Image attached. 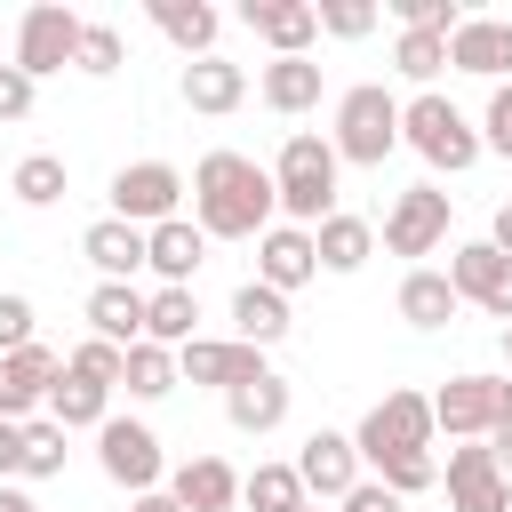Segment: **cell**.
Segmentation results:
<instances>
[{
  "mask_svg": "<svg viewBox=\"0 0 512 512\" xmlns=\"http://www.w3.org/2000/svg\"><path fill=\"white\" fill-rule=\"evenodd\" d=\"M192 224L208 240H264L280 224L272 168L248 160V152H200V168H192Z\"/></svg>",
  "mask_w": 512,
  "mask_h": 512,
  "instance_id": "cell-1",
  "label": "cell"
},
{
  "mask_svg": "<svg viewBox=\"0 0 512 512\" xmlns=\"http://www.w3.org/2000/svg\"><path fill=\"white\" fill-rule=\"evenodd\" d=\"M336 144L328 136H312V128H296L288 144H280V160H272V192H280V216L288 224H304V232H320L328 216H336Z\"/></svg>",
  "mask_w": 512,
  "mask_h": 512,
  "instance_id": "cell-2",
  "label": "cell"
},
{
  "mask_svg": "<svg viewBox=\"0 0 512 512\" xmlns=\"http://www.w3.org/2000/svg\"><path fill=\"white\" fill-rule=\"evenodd\" d=\"M336 160H352V168H384L392 160V144H400V96L384 88V80H360V88H344L336 96Z\"/></svg>",
  "mask_w": 512,
  "mask_h": 512,
  "instance_id": "cell-3",
  "label": "cell"
},
{
  "mask_svg": "<svg viewBox=\"0 0 512 512\" xmlns=\"http://www.w3.org/2000/svg\"><path fill=\"white\" fill-rule=\"evenodd\" d=\"M400 144L408 152H424L432 168H448V176H464L472 160H480V128L440 96V88H416L408 104H400Z\"/></svg>",
  "mask_w": 512,
  "mask_h": 512,
  "instance_id": "cell-4",
  "label": "cell"
},
{
  "mask_svg": "<svg viewBox=\"0 0 512 512\" xmlns=\"http://www.w3.org/2000/svg\"><path fill=\"white\" fill-rule=\"evenodd\" d=\"M432 432H440L432 424V392H408L400 384V392H384L360 416L352 440H360V464H384V456H432Z\"/></svg>",
  "mask_w": 512,
  "mask_h": 512,
  "instance_id": "cell-5",
  "label": "cell"
},
{
  "mask_svg": "<svg viewBox=\"0 0 512 512\" xmlns=\"http://www.w3.org/2000/svg\"><path fill=\"white\" fill-rule=\"evenodd\" d=\"M96 464H104V480H112V488H128V496H152V488L168 480L160 432H152V424H136V416H104V432H96Z\"/></svg>",
  "mask_w": 512,
  "mask_h": 512,
  "instance_id": "cell-6",
  "label": "cell"
},
{
  "mask_svg": "<svg viewBox=\"0 0 512 512\" xmlns=\"http://www.w3.org/2000/svg\"><path fill=\"white\" fill-rule=\"evenodd\" d=\"M504 416H512V384L504 376H448L432 392V424L448 440H488Z\"/></svg>",
  "mask_w": 512,
  "mask_h": 512,
  "instance_id": "cell-7",
  "label": "cell"
},
{
  "mask_svg": "<svg viewBox=\"0 0 512 512\" xmlns=\"http://www.w3.org/2000/svg\"><path fill=\"white\" fill-rule=\"evenodd\" d=\"M80 16L72 8H56V0H40V8H24V24H16V72L24 80H48V72H64L72 56H80Z\"/></svg>",
  "mask_w": 512,
  "mask_h": 512,
  "instance_id": "cell-8",
  "label": "cell"
},
{
  "mask_svg": "<svg viewBox=\"0 0 512 512\" xmlns=\"http://www.w3.org/2000/svg\"><path fill=\"white\" fill-rule=\"evenodd\" d=\"M192 184L168 168V160H128L120 176H112V216L120 224H136V232H152V224H168L176 216V200H184Z\"/></svg>",
  "mask_w": 512,
  "mask_h": 512,
  "instance_id": "cell-9",
  "label": "cell"
},
{
  "mask_svg": "<svg viewBox=\"0 0 512 512\" xmlns=\"http://www.w3.org/2000/svg\"><path fill=\"white\" fill-rule=\"evenodd\" d=\"M440 240H448V192L440 184H408L384 208V248L392 256H432Z\"/></svg>",
  "mask_w": 512,
  "mask_h": 512,
  "instance_id": "cell-10",
  "label": "cell"
},
{
  "mask_svg": "<svg viewBox=\"0 0 512 512\" xmlns=\"http://www.w3.org/2000/svg\"><path fill=\"white\" fill-rule=\"evenodd\" d=\"M176 368H184V384H216V392H240V384H264V376H272L264 352L240 344V336H192V344L176 352Z\"/></svg>",
  "mask_w": 512,
  "mask_h": 512,
  "instance_id": "cell-11",
  "label": "cell"
},
{
  "mask_svg": "<svg viewBox=\"0 0 512 512\" xmlns=\"http://www.w3.org/2000/svg\"><path fill=\"white\" fill-rule=\"evenodd\" d=\"M448 280H456L464 304H480V312H496V320L512 328V256H504V248H488V240L448 248Z\"/></svg>",
  "mask_w": 512,
  "mask_h": 512,
  "instance_id": "cell-12",
  "label": "cell"
},
{
  "mask_svg": "<svg viewBox=\"0 0 512 512\" xmlns=\"http://www.w3.org/2000/svg\"><path fill=\"white\" fill-rule=\"evenodd\" d=\"M296 472H304V496L344 504V496L360 488V440H352V432H312V440L296 448Z\"/></svg>",
  "mask_w": 512,
  "mask_h": 512,
  "instance_id": "cell-13",
  "label": "cell"
},
{
  "mask_svg": "<svg viewBox=\"0 0 512 512\" xmlns=\"http://www.w3.org/2000/svg\"><path fill=\"white\" fill-rule=\"evenodd\" d=\"M56 376H64V360H56L48 344L8 352V360H0V416H8V424H32V408L56 392Z\"/></svg>",
  "mask_w": 512,
  "mask_h": 512,
  "instance_id": "cell-14",
  "label": "cell"
},
{
  "mask_svg": "<svg viewBox=\"0 0 512 512\" xmlns=\"http://www.w3.org/2000/svg\"><path fill=\"white\" fill-rule=\"evenodd\" d=\"M240 24H248L272 56H304V48L320 40V8H312V0H248Z\"/></svg>",
  "mask_w": 512,
  "mask_h": 512,
  "instance_id": "cell-15",
  "label": "cell"
},
{
  "mask_svg": "<svg viewBox=\"0 0 512 512\" xmlns=\"http://www.w3.org/2000/svg\"><path fill=\"white\" fill-rule=\"evenodd\" d=\"M312 272H320V248H312V232H304V224H272V232L256 240V280H264V288L296 296Z\"/></svg>",
  "mask_w": 512,
  "mask_h": 512,
  "instance_id": "cell-16",
  "label": "cell"
},
{
  "mask_svg": "<svg viewBox=\"0 0 512 512\" xmlns=\"http://www.w3.org/2000/svg\"><path fill=\"white\" fill-rule=\"evenodd\" d=\"M448 64L480 72V80H504L512 72V16H464L448 32Z\"/></svg>",
  "mask_w": 512,
  "mask_h": 512,
  "instance_id": "cell-17",
  "label": "cell"
},
{
  "mask_svg": "<svg viewBox=\"0 0 512 512\" xmlns=\"http://www.w3.org/2000/svg\"><path fill=\"white\" fill-rule=\"evenodd\" d=\"M200 256H208V232H200L192 216H168V224H152V232H144V264L160 272V288H192Z\"/></svg>",
  "mask_w": 512,
  "mask_h": 512,
  "instance_id": "cell-18",
  "label": "cell"
},
{
  "mask_svg": "<svg viewBox=\"0 0 512 512\" xmlns=\"http://www.w3.org/2000/svg\"><path fill=\"white\" fill-rule=\"evenodd\" d=\"M144 304H152V296H144L136 280H96V288H88V328L128 352V344H144Z\"/></svg>",
  "mask_w": 512,
  "mask_h": 512,
  "instance_id": "cell-19",
  "label": "cell"
},
{
  "mask_svg": "<svg viewBox=\"0 0 512 512\" xmlns=\"http://www.w3.org/2000/svg\"><path fill=\"white\" fill-rule=\"evenodd\" d=\"M168 496H176L184 512H232V504H240V472H232L224 456H184V464L168 472Z\"/></svg>",
  "mask_w": 512,
  "mask_h": 512,
  "instance_id": "cell-20",
  "label": "cell"
},
{
  "mask_svg": "<svg viewBox=\"0 0 512 512\" xmlns=\"http://www.w3.org/2000/svg\"><path fill=\"white\" fill-rule=\"evenodd\" d=\"M448 504L456 512H488L496 496H504V472H496V456H488V440H464V448H448Z\"/></svg>",
  "mask_w": 512,
  "mask_h": 512,
  "instance_id": "cell-21",
  "label": "cell"
},
{
  "mask_svg": "<svg viewBox=\"0 0 512 512\" xmlns=\"http://www.w3.org/2000/svg\"><path fill=\"white\" fill-rule=\"evenodd\" d=\"M184 104L192 112H208V120H224V112H240V96H248V72L232 64V56H200V64H184Z\"/></svg>",
  "mask_w": 512,
  "mask_h": 512,
  "instance_id": "cell-22",
  "label": "cell"
},
{
  "mask_svg": "<svg viewBox=\"0 0 512 512\" xmlns=\"http://www.w3.org/2000/svg\"><path fill=\"white\" fill-rule=\"evenodd\" d=\"M80 256L96 264V280H136V272H144V232L120 224V216H96V224L80 232Z\"/></svg>",
  "mask_w": 512,
  "mask_h": 512,
  "instance_id": "cell-23",
  "label": "cell"
},
{
  "mask_svg": "<svg viewBox=\"0 0 512 512\" xmlns=\"http://www.w3.org/2000/svg\"><path fill=\"white\" fill-rule=\"evenodd\" d=\"M232 336L256 344V352H272V344L288 336V296L264 288V280H240V288H232Z\"/></svg>",
  "mask_w": 512,
  "mask_h": 512,
  "instance_id": "cell-24",
  "label": "cell"
},
{
  "mask_svg": "<svg viewBox=\"0 0 512 512\" xmlns=\"http://www.w3.org/2000/svg\"><path fill=\"white\" fill-rule=\"evenodd\" d=\"M256 96H264L280 120H296V112L320 104V64H312V56H272V64L256 72Z\"/></svg>",
  "mask_w": 512,
  "mask_h": 512,
  "instance_id": "cell-25",
  "label": "cell"
},
{
  "mask_svg": "<svg viewBox=\"0 0 512 512\" xmlns=\"http://www.w3.org/2000/svg\"><path fill=\"white\" fill-rule=\"evenodd\" d=\"M48 416H56L64 432H104V416H112V384H96V376L64 368V376H56V392H48Z\"/></svg>",
  "mask_w": 512,
  "mask_h": 512,
  "instance_id": "cell-26",
  "label": "cell"
},
{
  "mask_svg": "<svg viewBox=\"0 0 512 512\" xmlns=\"http://www.w3.org/2000/svg\"><path fill=\"white\" fill-rule=\"evenodd\" d=\"M152 24L184 48V64H200V56H216V24H224V16H216L208 0H152Z\"/></svg>",
  "mask_w": 512,
  "mask_h": 512,
  "instance_id": "cell-27",
  "label": "cell"
},
{
  "mask_svg": "<svg viewBox=\"0 0 512 512\" xmlns=\"http://www.w3.org/2000/svg\"><path fill=\"white\" fill-rule=\"evenodd\" d=\"M456 304H464V296H456V280H448V272H432V264H416V272L400 280V320H408V328H448V320H456Z\"/></svg>",
  "mask_w": 512,
  "mask_h": 512,
  "instance_id": "cell-28",
  "label": "cell"
},
{
  "mask_svg": "<svg viewBox=\"0 0 512 512\" xmlns=\"http://www.w3.org/2000/svg\"><path fill=\"white\" fill-rule=\"evenodd\" d=\"M288 384L280 376H264V384H240V392H224V416H232V432H248V440H264V432H280L288 424Z\"/></svg>",
  "mask_w": 512,
  "mask_h": 512,
  "instance_id": "cell-29",
  "label": "cell"
},
{
  "mask_svg": "<svg viewBox=\"0 0 512 512\" xmlns=\"http://www.w3.org/2000/svg\"><path fill=\"white\" fill-rule=\"evenodd\" d=\"M312 248H320V272H360L368 256H376V232H368V216H328L320 232H312Z\"/></svg>",
  "mask_w": 512,
  "mask_h": 512,
  "instance_id": "cell-30",
  "label": "cell"
},
{
  "mask_svg": "<svg viewBox=\"0 0 512 512\" xmlns=\"http://www.w3.org/2000/svg\"><path fill=\"white\" fill-rule=\"evenodd\" d=\"M192 320H200V296H192V288H152V304H144V336H152V344L184 352V344H192Z\"/></svg>",
  "mask_w": 512,
  "mask_h": 512,
  "instance_id": "cell-31",
  "label": "cell"
},
{
  "mask_svg": "<svg viewBox=\"0 0 512 512\" xmlns=\"http://www.w3.org/2000/svg\"><path fill=\"white\" fill-rule=\"evenodd\" d=\"M176 376H184V368H176V352H168V344H152V336H144V344H128V376H120V384H128L136 400H168V392H176Z\"/></svg>",
  "mask_w": 512,
  "mask_h": 512,
  "instance_id": "cell-32",
  "label": "cell"
},
{
  "mask_svg": "<svg viewBox=\"0 0 512 512\" xmlns=\"http://www.w3.org/2000/svg\"><path fill=\"white\" fill-rule=\"evenodd\" d=\"M240 504H256V512H296V504H312V496H304V472H296V464H256V472L240 480Z\"/></svg>",
  "mask_w": 512,
  "mask_h": 512,
  "instance_id": "cell-33",
  "label": "cell"
},
{
  "mask_svg": "<svg viewBox=\"0 0 512 512\" xmlns=\"http://www.w3.org/2000/svg\"><path fill=\"white\" fill-rule=\"evenodd\" d=\"M8 192H16L24 208H56V200H64V160H56V152H24L16 176H8Z\"/></svg>",
  "mask_w": 512,
  "mask_h": 512,
  "instance_id": "cell-34",
  "label": "cell"
},
{
  "mask_svg": "<svg viewBox=\"0 0 512 512\" xmlns=\"http://www.w3.org/2000/svg\"><path fill=\"white\" fill-rule=\"evenodd\" d=\"M392 64H400L416 88H432V80L448 72V32H400V40H392Z\"/></svg>",
  "mask_w": 512,
  "mask_h": 512,
  "instance_id": "cell-35",
  "label": "cell"
},
{
  "mask_svg": "<svg viewBox=\"0 0 512 512\" xmlns=\"http://www.w3.org/2000/svg\"><path fill=\"white\" fill-rule=\"evenodd\" d=\"M56 472H64V424L32 416L24 424V480H56Z\"/></svg>",
  "mask_w": 512,
  "mask_h": 512,
  "instance_id": "cell-36",
  "label": "cell"
},
{
  "mask_svg": "<svg viewBox=\"0 0 512 512\" xmlns=\"http://www.w3.org/2000/svg\"><path fill=\"white\" fill-rule=\"evenodd\" d=\"M64 368H80V376H96V384H112V392H120V376H128V352H120V344H104V336H80V344L64 352Z\"/></svg>",
  "mask_w": 512,
  "mask_h": 512,
  "instance_id": "cell-37",
  "label": "cell"
},
{
  "mask_svg": "<svg viewBox=\"0 0 512 512\" xmlns=\"http://www.w3.org/2000/svg\"><path fill=\"white\" fill-rule=\"evenodd\" d=\"M328 40H368L376 32V0H312Z\"/></svg>",
  "mask_w": 512,
  "mask_h": 512,
  "instance_id": "cell-38",
  "label": "cell"
},
{
  "mask_svg": "<svg viewBox=\"0 0 512 512\" xmlns=\"http://www.w3.org/2000/svg\"><path fill=\"white\" fill-rule=\"evenodd\" d=\"M120 56H128V40H120L112 24H88V32H80V56H72V64H80L88 80H112V72H120Z\"/></svg>",
  "mask_w": 512,
  "mask_h": 512,
  "instance_id": "cell-39",
  "label": "cell"
},
{
  "mask_svg": "<svg viewBox=\"0 0 512 512\" xmlns=\"http://www.w3.org/2000/svg\"><path fill=\"white\" fill-rule=\"evenodd\" d=\"M480 152L512 160V80H496V88H488V112H480Z\"/></svg>",
  "mask_w": 512,
  "mask_h": 512,
  "instance_id": "cell-40",
  "label": "cell"
},
{
  "mask_svg": "<svg viewBox=\"0 0 512 512\" xmlns=\"http://www.w3.org/2000/svg\"><path fill=\"white\" fill-rule=\"evenodd\" d=\"M376 480H384L392 496H424V488L440 480V464H432V456H384V464H376Z\"/></svg>",
  "mask_w": 512,
  "mask_h": 512,
  "instance_id": "cell-41",
  "label": "cell"
},
{
  "mask_svg": "<svg viewBox=\"0 0 512 512\" xmlns=\"http://www.w3.org/2000/svg\"><path fill=\"white\" fill-rule=\"evenodd\" d=\"M32 320H40V312H32V296H0V360H8V352H24V344H40V336H32Z\"/></svg>",
  "mask_w": 512,
  "mask_h": 512,
  "instance_id": "cell-42",
  "label": "cell"
},
{
  "mask_svg": "<svg viewBox=\"0 0 512 512\" xmlns=\"http://www.w3.org/2000/svg\"><path fill=\"white\" fill-rule=\"evenodd\" d=\"M32 88H40V80H24L16 64H0V120H24V112H32Z\"/></svg>",
  "mask_w": 512,
  "mask_h": 512,
  "instance_id": "cell-43",
  "label": "cell"
},
{
  "mask_svg": "<svg viewBox=\"0 0 512 512\" xmlns=\"http://www.w3.org/2000/svg\"><path fill=\"white\" fill-rule=\"evenodd\" d=\"M8 480H24V424L0 416V488H8Z\"/></svg>",
  "mask_w": 512,
  "mask_h": 512,
  "instance_id": "cell-44",
  "label": "cell"
},
{
  "mask_svg": "<svg viewBox=\"0 0 512 512\" xmlns=\"http://www.w3.org/2000/svg\"><path fill=\"white\" fill-rule=\"evenodd\" d=\"M344 512H400V496H392L384 480H360V488L344 496Z\"/></svg>",
  "mask_w": 512,
  "mask_h": 512,
  "instance_id": "cell-45",
  "label": "cell"
},
{
  "mask_svg": "<svg viewBox=\"0 0 512 512\" xmlns=\"http://www.w3.org/2000/svg\"><path fill=\"white\" fill-rule=\"evenodd\" d=\"M488 456H496V472H504V480H512V416H504V424H496V432H488Z\"/></svg>",
  "mask_w": 512,
  "mask_h": 512,
  "instance_id": "cell-46",
  "label": "cell"
},
{
  "mask_svg": "<svg viewBox=\"0 0 512 512\" xmlns=\"http://www.w3.org/2000/svg\"><path fill=\"white\" fill-rule=\"evenodd\" d=\"M488 248H504V256H512V200L496 208V224H488Z\"/></svg>",
  "mask_w": 512,
  "mask_h": 512,
  "instance_id": "cell-47",
  "label": "cell"
},
{
  "mask_svg": "<svg viewBox=\"0 0 512 512\" xmlns=\"http://www.w3.org/2000/svg\"><path fill=\"white\" fill-rule=\"evenodd\" d=\"M128 512H184V504H176L168 488H152V496H128Z\"/></svg>",
  "mask_w": 512,
  "mask_h": 512,
  "instance_id": "cell-48",
  "label": "cell"
},
{
  "mask_svg": "<svg viewBox=\"0 0 512 512\" xmlns=\"http://www.w3.org/2000/svg\"><path fill=\"white\" fill-rule=\"evenodd\" d=\"M0 512H40V504H32L24 488H0Z\"/></svg>",
  "mask_w": 512,
  "mask_h": 512,
  "instance_id": "cell-49",
  "label": "cell"
},
{
  "mask_svg": "<svg viewBox=\"0 0 512 512\" xmlns=\"http://www.w3.org/2000/svg\"><path fill=\"white\" fill-rule=\"evenodd\" d=\"M488 512H512V480H504V496H496V504H488Z\"/></svg>",
  "mask_w": 512,
  "mask_h": 512,
  "instance_id": "cell-50",
  "label": "cell"
},
{
  "mask_svg": "<svg viewBox=\"0 0 512 512\" xmlns=\"http://www.w3.org/2000/svg\"><path fill=\"white\" fill-rule=\"evenodd\" d=\"M504 360H512V328H504Z\"/></svg>",
  "mask_w": 512,
  "mask_h": 512,
  "instance_id": "cell-51",
  "label": "cell"
},
{
  "mask_svg": "<svg viewBox=\"0 0 512 512\" xmlns=\"http://www.w3.org/2000/svg\"><path fill=\"white\" fill-rule=\"evenodd\" d=\"M296 512H320V504H296Z\"/></svg>",
  "mask_w": 512,
  "mask_h": 512,
  "instance_id": "cell-52",
  "label": "cell"
}]
</instances>
